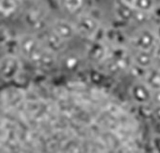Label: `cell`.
<instances>
[{"mask_svg":"<svg viewBox=\"0 0 160 153\" xmlns=\"http://www.w3.org/2000/svg\"><path fill=\"white\" fill-rule=\"evenodd\" d=\"M152 103H153V105H160V90H156L152 92Z\"/></svg>","mask_w":160,"mask_h":153,"instance_id":"obj_25","label":"cell"},{"mask_svg":"<svg viewBox=\"0 0 160 153\" xmlns=\"http://www.w3.org/2000/svg\"><path fill=\"white\" fill-rule=\"evenodd\" d=\"M6 51V55H20L19 53V38L18 37H11L8 42L3 46Z\"/></svg>","mask_w":160,"mask_h":153,"instance_id":"obj_18","label":"cell"},{"mask_svg":"<svg viewBox=\"0 0 160 153\" xmlns=\"http://www.w3.org/2000/svg\"><path fill=\"white\" fill-rule=\"evenodd\" d=\"M152 52L154 60V64L160 67V40H157V42Z\"/></svg>","mask_w":160,"mask_h":153,"instance_id":"obj_22","label":"cell"},{"mask_svg":"<svg viewBox=\"0 0 160 153\" xmlns=\"http://www.w3.org/2000/svg\"><path fill=\"white\" fill-rule=\"evenodd\" d=\"M113 12L118 20L123 23L129 22H143L148 17H150V13L136 11L127 5L122 0H115L113 4Z\"/></svg>","mask_w":160,"mask_h":153,"instance_id":"obj_2","label":"cell"},{"mask_svg":"<svg viewBox=\"0 0 160 153\" xmlns=\"http://www.w3.org/2000/svg\"><path fill=\"white\" fill-rule=\"evenodd\" d=\"M82 60L79 55L70 54L62 59V66L67 71H77L81 67Z\"/></svg>","mask_w":160,"mask_h":153,"instance_id":"obj_17","label":"cell"},{"mask_svg":"<svg viewBox=\"0 0 160 153\" xmlns=\"http://www.w3.org/2000/svg\"><path fill=\"white\" fill-rule=\"evenodd\" d=\"M152 147L153 151L155 152H160V134H155L151 141Z\"/></svg>","mask_w":160,"mask_h":153,"instance_id":"obj_23","label":"cell"},{"mask_svg":"<svg viewBox=\"0 0 160 153\" xmlns=\"http://www.w3.org/2000/svg\"><path fill=\"white\" fill-rule=\"evenodd\" d=\"M21 0H0V15L10 17L19 11Z\"/></svg>","mask_w":160,"mask_h":153,"instance_id":"obj_13","label":"cell"},{"mask_svg":"<svg viewBox=\"0 0 160 153\" xmlns=\"http://www.w3.org/2000/svg\"><path fill=\"white\" fill-rule=\"evenodd\" d=\"M75 27L77 34L91 39L101 28V25L100 21L90 13H82L76 19Z\"/></svg>","mask_w":160,"mask_h":153,"instance_id":"obj_5","label":"cell"},{"mask_svg":"<svg viewBox=\"0 0 160 153\" xmlns=\"http://www.w3.org/2000/svg\"><path fill=\"white\" fill-rule=\"evenodd\" d=\"M18 38L20 55L25 60L36 63L40 54L44 50V46L42 45L39 37L32 34H25L18 36Z\"/></svg>","mask_w":160,"mask_h":153,"instance_id":"obj_1","label":"cell"},{"mask_svg":"<svg viewBox=\"0 0 160 153\" xmlns=\"http://www.w3.org/2000/svg\"><path fill=\"white\" fill-rule=\"evenodd\" d=\"M152 91L160 90V67H152L148 69L143 79Z\"/></svg>","mask_w":160,"mask_h":153,"instance_id":"obj_14","label":"cell"},{"mask_svg":"<svg viewBox=\"0 0 160 153\" xmlns=\"http://www.w3.org/2000/svg\"><path fill=\"white\" fill-rule=\"evenodd\" d=\"M57 63V55L44 48L38 57L36 64L43 69H51Z\"/></svg>","mask_w":160,"mask_h":153,"instance_id":"obj_15","label":"cell"},{"mask_svg":"<svg viewBox=\"0 0 160 153\" xmlns=\"http://www.w3.org/2000/svg\"><path fill=\"white\" fill-rule=\"evenodd\" d=\"M51 30L65 41L73 39L74 36L77 35L75 24L62 18L53 21V23L51 24Z\"/></svg>","mask_w":160,"mask_h":153,"instance_id":"obj_8","label":"cell"},{"mask_svg":"<svg viewBox=\"0 0 160 153\" xmlns=\"http://www.w3.org/2000/svg\"><path fill=\"white\" fill-rule=\"evenodd\" d=\"M132 62L142 68L150 69L154 65L152 51H136L132 55Z\"/></svg>","mask_w":160,"mask_h":153,"instance_id":"obj_12","label":"cell"},{"mask_svg":"<svg viewBox=\"0 0 160 153\" xmlns=\"http://www.w3.org/2000/svg\"><path fill=\"white\" fill-rule=\"evenodd\" d=\"M152 117L157 122H160V105H153L152 107Z\"/></svg>","mask_w":160,"mask_h":153,"instance_id":"obj_24","label":"cell"},{"mask_svg":"<svg viewBox=\"0 0 160 153\" xmlns=\"http://www.w3.org/2000/svg\"><path fill=\"white\" fill-rule=\"evenodd\" d=\"M108 48L104 41L92 40L91 44L87 48V57L95 62H102L107 60L108 57Z\"/></svg>","mask_w":160,"mask_h":153,"instance_id":"obj_9","label":"cell"},{"mask_svg":"<svg viewBox=\"0 0 160 153\" xmlns=\"http://www.w3.org/2000/svg\"><path fill=\"white\" fill-rule=\"evenodd\" d=\"M122 1L136 11L148 13H150L155 6L154 0H122Z\"/></svg>","mask_w":160,"mask_h":153,"instance_id":"obj_16","label":"cell"},{"mask_svg":"<svg viewBox=\"0 0 160 153\" xmlns=\"http://www.w3.org/2000/svg\"><path fill=\"white\" fill-rule=\"evenodd\" d=\"M152 90L144 80L134 82L129 88V96L132 100L138 105H149L152 101Z\"/></svg>","mask_w":160,"mask_h":153,"instance_id":"obj_6","label":"cell"},{"mask_svg":"<svg viewBox=\"0 0 160 153\" xmlns=\"http://www.w3.org/2000/svg\"><path fill=\"white\" fill-rule=\"evenodd\" d=\"M25 20L26 23L35 30L40 32L46 29V26L44 24L45 17L40 8L38 9L34 8L32 10H29L25 15Z\"/></svg>","mask_w":160,"mask_h":153,"instance_id":"obj_10","label":"cell"},{"mask_svg":"<svg viewBox=\"0 0 160 153\" xmlns=\"http://www.w3.org/2000/svg\"><path fill=\"white\" fill-rule=\"evenodd\" d=\"M22 69V64L18 55H5L0 59V78L6 81L16 79Z\"/></svg>","mask_w":160,"mask_h":153,"instance_id":"obj_4","label":"cell"},{"mask_svg":"<svg viewBox=\"0 0 160 153\" xmlns=\"http://www.w3.org/2000/svg\"><path fill=\"white\" fill-rule=\"evenodd\" d=\"M105 40L112 46H126V43H128L129 38L127 37L122 29L109 27L105 29Z\"/></svg>","mask_w":160,"mask_h":153,"instance_id":"obj_11","label":"cell"},{"mask_svg":"<svg viewBox=\"0 0 160 153\" xmlns=\"http://www.w3.org/2000/svg\"><path fill=\"white\" fill-rule=\"evenodd\" d=\"M150 17L154 23H160V4H155V6L150 12Z\"/></svg>","mask_w":160,"mask_h":153,"instance_id":"obj_21","label":"cell"},{"mask_svg":"<svg viewBox=\"0 0 160 153\" xmlns=\"http://www.w3.org/2000/svg\"><path fill=\"white\" fill-rule=\"evenodd\" d=\"M11 37L12 36L8 28L5 26H0V46L3 47Z\"/></svg>","mask_w":160,"mask_h":153,"instance_id":"obj_20","label":"cell"},{"mask_svg":"<svg viewBox=\"0 0 160 153\" xmlns=\"http://www.w3.org/2000/svg\"><path fill=\"white\" fill-rule=\"evenodd\" d=\"M62 4L68 12H76L82 7L83 0H62Z\"/></svg>","mask_w":160,"mask_h":153,"instance_id":"obj_19","label":"cell"},{"mask_svg":"<svg viewBox=\"0 0 160 153\" xmlns=\"http://www.w3.org/2000/svg\"><path fill=\"white\" fill-rule=\"evenodd\" d=\"M40 36H38L41 41L42 45L44 46L45 49L55 53L56 55L62 53L66 49V43L67 41L61 38L58 35H56L52 30L50 29H44L39 32Z\"/></svg>","mask_w":160,"mask_h":153,"instance_id":"obj_7","label":"cell"},{"mask_svg":"<svg viewBox=\"0 0 160 153\" xmlns=\"http://www.w3.org/2000/svg\"><path fill=\"white\" fill-rule=\"evenodd\" d=\"M153 31H154V33H155V36H156L157 39L160 40V23L155 25V29H154Z\"/></svg>","mask_w":160,"mask_h":153,"instance_id":"obj_26","label":"cell"},{"mask_svg":"<svg viewBox=\"0 0 160 153\" xmlns=\"http://www.w3.org/2000/svg\"><path fill=\"white\" fill-rule=\"evenodd\" d=\"M157 40L154 31L149 28H142L129 37L128 44L136 51H152Z\"/></svg>","mask_w":160,"mask_h":153,"instance_id":"obj_3","label":"cell"}]
</instances>
